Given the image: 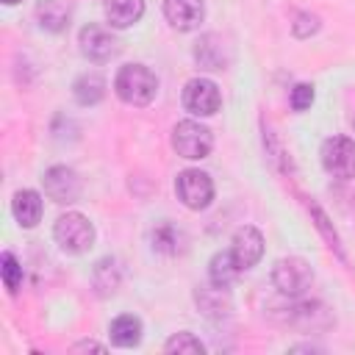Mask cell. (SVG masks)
Masks as SVG:
<instances>
[{
    "mask_svg": "<svg viewBox=\"0 0 355 355\" xmlns=\"http://www.w3.org/2000/svg\"><path fill=\"white\" fill-rule=\"evenodd\" d=\"M114 92H116V97L122 103L144 108V105H150L155 100L158 78L144 64H125V67H119V72L114 78Z\"/></svg>",
    "mask_w": 355,
    "mask_h": 355,
    "instance_id": "6da1fadb",
    "label": "cell"
},
{
    "mask_svg": "<svg viewBox=\"0 0 355 355\" xmlns=\"http://www.w3.org/2000/svg\"><path fill=\"white\" fill-rule=\"evenodd\" d=\"M53 239H55V244H58L64 252H69V255H83V252L92 250V244H94V225H92L83 214L67 211V214H61V216L55 219V225H53Z\"/></svg>",
    "mask_w": 355,
    "mask_h": 355,
    "instance_id": "7a4b0ae2",
    "label": "cell"
},
{
    "mask_svg": "<svg viewBox=\"0 0 355 355\" xmlns=\"http://www.w3.org/2000/svg\"><path fill=\"white\" fill-rule=\"evenodd\" d=\"M272 283H275V288L283 297L300 300L311 288V283H313V269H311V263L305 258L286 255V258L275 261V266H272Z\"/></svg>",
    "mask_w": 355,
    "mask_h": 355,
    "instance_id": "3957f363",
    "label": "cell"
},
{
    "mask_svg": "<svg viewBox=\"0 0 355 355\" xmlns=\"http://www.w3.org/2000/svg\"><path fill=\"white\" fill-rule=\"evenodd\" d=\"M172 147H175V153H178L180 158L202 161V158H208L211 150H214V133H211L205 125L194 122V119H183V122H178L175 130H172Z\"/></svg>",
    "mask_w": 355,
    "mask_h": 355,
    "instance_id": "277c9868",
    "label": "cell"
},
{
    "mask_svg": "<svg viewBox=\"0 0 355 355\" xmlns=\"http://www.w3.org/2000/svg\"><path fill=\"white\" fill-rule=\"evenodd\" d=\"M175 194L189 211H205L214 200V180L202 169H183L175 178Z\"/></svg>",
    "mask_w": 355,
    "mask_h": 355,
    "instance_id": "5b68a950",
    "label": "cell"
},
{
    "mask_svg": "<svg viewBox=\"0 0 355 355\" xmlns=\"http://www.w3.org/2000/svg\"><path fill=\"white\" fill-rule=\"evenodd\" d=\"M322 166L327 175L338 180L355 178V139L349 136H330L322 144Z\"/></svg>",
    "mask_w": 355,
    "mask_h": 355,
    "instance_id": "8992f818",
    "label": "cell"
},
{
    "mask_svg": "<svg viewBox=\"0 0 355 355\" xmlns=\"http://www.w3.org/2000/svg\"><path fill=\"white\" fill-rule=\"evenodd\" d=\"M78 44H80L83 58H89V61H94V64H105V61L116 58L119 50H122L119 39H116L108 28L94 25V22H89V25L80 28V33H78Z\"/></svg>",
    "mask_w": 355,
    "mask_h": 355,
    "instance_id": "52a82bcc",
    "label": "cell"
},
{
    "mask_svg": "<svg viewBox=\"0 0 355 355\" xmlns=\"http://www.w3.org/2000/svg\"><path fill=\"white\" fill-rule=\"evenodd\" d=\"M283 322L302 330V333H316V330H327L333 324V313L319 300H300V302L286 308Z\"/></svg>",
    "mask_w": 355,
    "mask_h": 355,
    "instance_id": "ba28073f",
    "label": "cell"
},
{
    "mask_svg": "<svg viewBox=\"0 0 355 355\" xmlns=\"http://www.w3.org/2000/svg\"><path fill=\"white\" fill-rule=\"evenodd\" d=\"M222 105L219 86L208 78H191L183 86V108L194 116H214Z\"/></svg>",
    "mask_w": 355,
    "mask_h": 355,
    "instance_id": "9c48e42d",
    "label": "cell"
},
{
    "mask_svg": "<svg viewBox=\"0 0 355 355\" xmlns=\"http://www.w3.org/2000/svg\"><path fill=\"white\" fill-rule=\"evenodd\" d=\"M194 61L200 69H208V72H216V69H227L230 61H233V47L230 42L222 36V33H202L197 42H194V50H191Z\"/></svg>",
    "mask_w": 355,
    "mask_h": 355,
    "instance_id": "30bf717a",
    "label": "cell"
},
{
    "mask_svg": "<svg viewBox=\"0 0 355 355\" xmlns=\"http://www.w3.org/2000/svg\"><path fill=\"white\" fill-rule=\"evenodd\" d=\"M42 186H44V194H47L53 202H58V205L75 202V200L80 197V191H83V183H80L78 172L69 169V166H64V164L50 166V169L44 172V178H42Z\"/></svg>",
    "mask_w": 355,
    "mask_h": 355,
    "instance_id": "8fae6325",
    "label": "cell"
},
{
    "mask_svg": "<svg viewBox=\"0 0 355 355\" xmlns=\"http://www.w3.org/2000/svg\"><path fill=\"white\" fill-rule=\"evenodd\" d=\"M150 247L166 258H175V255H183L189 250V236L180 225L161 219L158 225L150 227Z\"/></svg>",
    "mask_w": 355,
    "mask_h": 355,
    "instance_id": "7c38bea8",
    "label": "cell"
},
{
    "mask_svg": "<svg viewBox=\"0 0 355 355\" xmlns=\"http://www.w3.org/2000/svg\"><path fill=\"white\" fill-rule=\"evenodd\" d=\"M230 252H233V258H236V263L241 269H252L261 261V255H263V236H261V230L252 227V225L239 227L233 233Z\"/></svg>",
    "mask_w": 355,
    "mask_h": 355,
    "instance_id": "4fadbf2b",
    "label": "cell"
},
{
    "mask_svg": "<svg viewBox=\"0 0 355 355\" xmlns=\"http://www.w3.org/2000/svg\"><path fill=\"white\" fill-rule=\"evenodd\" d=\"M164 17L175 31H194L205 19L202 0H164Z\"/></svg>",
    "mask_w": 355,
    "mask_h": 355,
    "instance_id": "5bb4252c",
    "label": "cell"
},
{
    "mask_svg": "<svg viewBox=\"0 0 355 355\" xmlns=\"http://www.w3.org/2000/svg\"><path fill=\"white\" fill-rule=\"evenodd\" d=\"M194 302L202 311V316H208V319H222V316H230V311H233V302H230L227 288L214 286V283L200 286L194 291Z\"/></svg>",
    "mask_w": 355,
    "mask_h": 355,
    "instance_id": "9a60e30c",
    "label": "cell"
},
{
    "mask_svg": "<svg viewBox=\"0 0 355 355\" xmlns=\"http://www.w3.org/2000/svg\"><path fill=\"white\" fill-rule=\"evenodd\" d=\"M11 214L19 227H25V230L36 227L42 219V194L33 189H19L11 200Z\"/></svg>",
    "mask_w": 355,
    "mask_h": 355,
    "instance_id": "2e32d148",
    "label": "cell"
},
{
    "mask_svg": "<svg viewBox=\"0 0 355 355\" xmlns=\"http://www.w3.org/2000/svg\"><path fill=\"white\" fill-rule=\"evenodd\" d=\"M103 11L111 28H130L144 14V0H103Z\"/></svg>",
    "mask_w": 355,
    "mask_h": 355,
    "instance_id": "e0dca14e",
    "label": "cell"
},
{
    "mask_svg": "<svg viewBox=\"0 0 355 355\" xmlns=\"http://www.w3.org/2000/svg\"><path fill=\"white\" fill-rule=\"evenodd\" d=\"M119 283H122V269H119L116 258H111V255L108 258H100L94 263V269H92V288L97 291V297L116 294Z\"/></svg>",
    "mask_w": 355,
    "mask_h": 355,
    "instance_id": "ac0fdd59",
    "label": "cell"
},
{
    "mask_svg": "<svg viewBox=\"0 0 355 355\" xmlns=\"http://www.w3.org/2000/svg\"><path fill=\"white\" fill-rule=\"evenodd\" d=\"M141 319L139 316H133V313H122V316H116L114 322H111V327H108V338H111V344L114 347H122V349H130V347H136L139 341H141Z\"/></svg>",
    "mask_w": 355,
    "mask_h": 355,
    "instance_id": "d6986e66",
    "label": "cell"
},
{
    "mask_svg": "<svg viewBox=\"0 0 355 355\" xmlns=\"http://www.w3.org/2000/svg\"><path fill=\"white\" fill-rule=\"evenodd\" d=\"M69 17H72V11L64 0H42L36 6L39 28H44L47 33H61L69 25Z\"/></svg>",
    "mask_w": 355,
    "mask_h": 355,
    "instance_id": "ffe728a7",
    "label": "cell"
},
{
    "mask_svg": "<svg viewBox=\"0 0 355 355\" xmlns=\"http://www.w3.org/2000/svg\"><path fill=\"white\" fill-rule=\"evenodd\" d=\"M72 97L78 105H97L105 97V78L97 72H83L72 83Z\"/></svg>",
    "mask_w": 355,
    "mask_h": 355,
    "instance_id": "44dd1931",
    "label": "cell"
},
{
    "mask_svg": "<svg viewBox=\"0 0 355 355\" xmlns=\"http://www.w3.org/2000/svg\"><path fill=\"white\" fill-rule=\"evenodd\" d=\"M241 272H244V269L236 263V258H233L230 250H227V252H216V255L211 258V263H208V280H211L214 286H222V288H227Z\"/></svg>",
    "mask_w": 355,
    "mask_h": 355,
    "instance_id": "7402d4cb",
    "label": "cell"
},
{
    "mask_svg": "<svg viewBox=\"0 0 355 355\" xmlns=\"http://www.w3.org/2000/svg\"><path fill=\"white\" fill-rule=\"evenodd\" d=\"M164 349L172 352V355H202V352H205V344H202L194 333L180 330V333H175V336L164 344Z\"/></svg>",
    "mask_w": 355,
    "mask_h": 355,
    "instance_id": "603a6c76",
    "label": "cell"
},
{
    "mask_svg": "<svg viewBox=\"0 0 355 355\" xmlns=\"http://www.w3.org/2000/svg\"><path fill=\"white\" fill-rule=\"evenodd\" d=\"M308 208H311V216H313V225L319 227V233L324 236V241L330 244V250H336V252H338V255L344 258V250H341V241H338V233L333 230V225H330V219H327V214H324V211H322V208H319L316 202H311Z\"/></svg>",
    "mask_w": 355,
    "mask_h": 355,
    "instance_id": "cb8c5ba5",
    "label": "cell"
},
{
    "mask_svg": "<svg viewBox=\"0 0 355 355\" xmlns=\"http://www.w3.org/2000/svg\"><path fill=\"white\" fill-rule=\"evenodd\" d=\"M0 275H3V286L14 294L19 288V283H22V266L14 258V252H3L0 255Z\"/></svg>",
    "mask_w": 355,
    "mask_h": 355,
    "instance_id": "d4e9b609",
    "label": "cell"
},
{
    "mask_svg": "<svg viewBox=\"0 0 355 355\" xmlns=\"http://www.w3.org/2000/svg\"><path fill=\"white\" fill-rule=\"evenodd\" d=\"M291 31H294V36H297V39H308V36H313V33L319 31V17H316V14L302 11V14H297V19H294Z\"/></svg>",
    "mask_w": 355,
    "mask_h": 355,
    "instance_id": "484cf974",
    "label": "cell"
},
{
    "mask_svg": "<svg viewBox=\"0 0 355 355\" xmlns=\"http://www.w3.org/2000/svg\"><path fill=\"white\" fill-rule=\"evenodd\" d=\"M291 108L294 111H305V108H311V103H313V86L311 83H297L294 89H291Z\"/></svg>",
    "mask_w": 355,
    "mask_h": 355,
    "instance_id": "4316f807",
    "label": "cell"
},
{
    "mask_svg": "<svg viewBox=\"0 0 355 355\" xmlns=\"http://www.w3.org/2000/svg\"><path fill=\"white\" fill-rule=\"evenodd\" d=\"M72 349H75V352H86V349H92V352H105V347L97 344V341H80V344H75Z\"/></svg>",
    "mask_w": 355,
    "mask_h": 355,
    "instance_id": "83f0119b",
    "label": "cell"
},
{
    "mask_svg": "<svg viewBox=\"0 0 355 355\" xmlns=\"http://www.w3.org/2000/svg\"><path fill=\"white\" fill-rule=\"evenodd\" d=\"M3 3H6V6H14V3H19V0H3Z\"/></svg>",
    "mask_w": 355,
    "mask_h": 355,
    "instance_id": "f1b7e54d",
    "label": "cell"
},
{
    "mask_svg": "<svg viewBox=\"0 0 355 355\" xmlns=\"http://www.w3.org/2000/svg\"><path fill=\"white\" fill-rule=\"evenodd\" d=\"M352 128H355V119H352Z\"/></svg>",
    "mask_w": 355,
    "mask_h": 355,
    "instance_id": "f546056e",
    "label": "cell"
}]
</instances>
